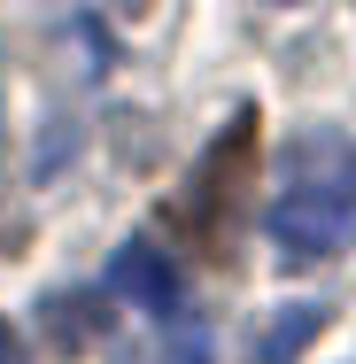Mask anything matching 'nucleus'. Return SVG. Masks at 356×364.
Returning a JSON list of instances; mask_svg holds the SVG:
<instances>
[{"mask_svg": "<svg viewBox=\"0 0 356 364\" xmlns=\"http://www.w3.org/2000/svg\"><path fill=\"white\" fill-rule=\"evenodd\" d=\"M271 240H279L286 264H318L333 248L356 240V178H302L271 202Z\"/></svg>", "mask_w": 356, "mask_h": 364, "instance_id": "1", "label": "nucleus"}, {"mask_svg": "<svg viewBox=\"0 0 356 364\" xmlns=\"http://www.w3.org/2000/svg\"><path fill=\"white\" fill-rule=\"evenodd\" d=\"M248 155H256V117H232V132L202 155L194 171V194L178 202V218L194 225V240H225L232 232V210H240V178H248Z\"/></svg>", "mask_w": 356, "mask_h": 364, "instance_id": "2", "label": "nucleus"}, {"mask_svg": "<svg viewBox=\"0 0 356 364\" xmlns=\"http://www.w3.org/2000/svg\"><path fill=\"white\" fill-rule=\"evenodd\" d=\"M109 287L124 294L132 310H147L155 326H186V279H178V264L155 240H124L109 256Z\"/></svg>", "mask_w": 356, "mask_h": 364, "instance_id": "3", "label": "nucleus"}, {"mask_svg": "<svg viewBox=\"0 0 356 364\" xmlns=\"http://www.w3.org/2000/svg\"><path fill=\"white\" fill-rule=\"evenodd\" d=\"M318 326H325V310H310V302L279 310V318H271V333L256 341V364H294V349H302V341H310Z\"/></svg>", "mask_w": 356, "mask_h": 364, "instance_id": "4", "label": "nucleus"}, {"mask_svg": "<svg viewBox=\"0 0 356 364\" xmlns=\"http://www.w3.org/2000/svg\"><path fill=\"white\" fill-rule=\"evenodd\" d=\"M47 326H55V341H85V333H93V294H63V302H47Z\"/></svg>", "mask_w": 356, "mask_h": 364, "instance_id": "5", "label": "nucleus"}, {"mask_svg": "<svg viewBox=\"0 0 356 364\" xmlns=\"http://www.w3.org/2000/svg\"><path fill=\"white\" fill-rule=\"evenodd\" d=\"M155 364H210V333L202 326H171V341H163Z\"/></svg>", "mask_w": 356, "mask_h": 364, "instance_id": "6", "label": "nucleus"}, {"mask_svg": "<svg viewBox=\"0 0 356 364\" xmlns=\"http://www.w3.org/2000/svg\"><path fill=\"white\" fill-rule=\"evenodd\" d=\"M0 364H23V349H16V333L0 326Z\"/></svg>", "mask_w": 356, "mask_h": 364, "instance_id": "7", "label": "nucleus"}]
</instances>
